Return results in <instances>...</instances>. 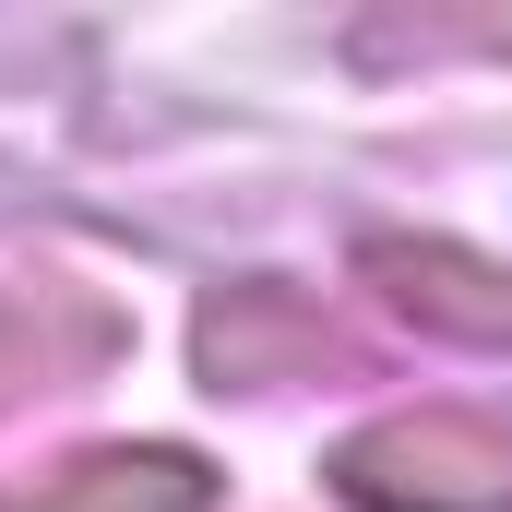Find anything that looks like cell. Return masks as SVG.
<instances>
[{
  "label": "cell",
  "instance_id": "obj_1",
  "mask_svg": "<svg viewBox=\"0 0 512 512\" xmlns=\"http://www.w3.org/2000/svg\"><path fill=\"white\" fill-rule=\"evenodd\" d=\"M334 489L358 512H512V429L417 405V417H382L334 453Z\"/></svg>",
  "mask_w": 512,
  "mask_h": 512
},
{
  "label": "cell",
  "instance_id": "obj_2",
  "mask_svg": "<svg viewBox=\"0 0 512 512\" xmlns=\"http://www.w3.org/2000/svg\"><path fill=\"white\" fill-rule=\"evenodd\" d=\"M108 358H120V310L96 286H72V274H12L0 286V417L96 382Z\"/></svg>",
  "mask_w": 512,
  "mask_h": 512
},
{
  "label": "cell",
  "instance_id": "obj_3",
  "mask_svg": "<svg viewBox=\"0 0 512 512\" xmlns=\"http://www.w3.org/2000/svg\"><path fill=\"white\" fill-rule=\"evenodd\" d=\"M358 274L382 286L417 334H453V346H512V274L465 239H370Z\"/></svg>",
  "mask_w": 512,
  "mask_h": 512
},
{
  "label": "cell",
  "instance_id": "obj_4",
  "mask_svg": "<svg viewBox=\"0 0 512 512\" xmlns=\"http://www.w3.org/2000/svg\"><path fill=\"white\" fill-rule=\"evenodd\" d=\"M203 370L215 382H310V370H346V334L298 298V286H227L215 310H203Z\"/></svg>",
  "mask_w": 512,
  "mask_h": 512
},
{
  "label": "cell",
  "instance_id": "obj_5",
  "mask_svg": "<svg viewBox=\"0 0 512 512\" xmlns=\"http://www.w3.org/2000/svg\"><path fill=\"white\" fill-rule=\"evenodd\" d=\"M203 501H215V477H203V453H179V441L72 453V465L0 489V512H203Z\"/></svg>",
  "mask_w": 512,
  "mask_h": 512
}]
</instances>
